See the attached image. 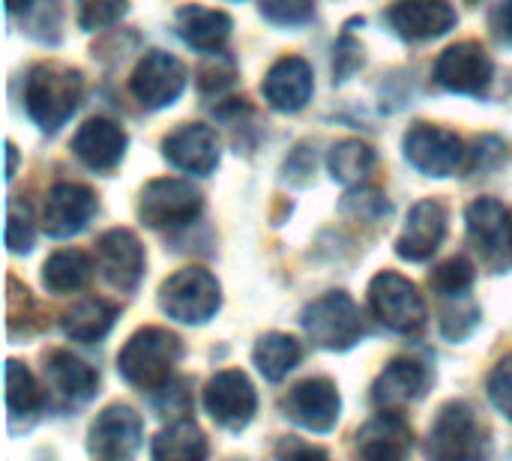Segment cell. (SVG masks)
Instances as JSON below:
<instances>
[{
	"mask_svg": "<svg viewBox=\"0 0 512 461\" xmlns=\"http://www.w3.org/2000/svg\"><path fill=\"white\" fill-rule=\"evenodd\" d=\"M84 93V78L78 69L60 63H39L30 69L24 84L27 117L42 132H57L78 108Z\"/></svg>",
	"mask_w": 512,
	"mask_h": 461,
	"instance_id": "6da1fadb",
	"label": "cell"
},
{
	"mask_svg": "<svg viewBox=\"0 0 512 461\" xmlns=\"http://www.w3.org/2000/svg\"><path fill=\"white\" fill-rule=\"evenodd\" d=\"M183 357L180 339L165 327L138 330L117 357V372L138 390H162L171 381L174 366Z\"/></svg>",
	"mask_w": 512,
	"mask_h": 461,
	"instance_id": "7a4b0ae2",
	"label": "cell"
},
{
	"mask_svg": "<svg viewBox=\"0 0 512 461\" xmlns=\"http://www.w3.org/2000/svg\"><path fill=\"white\" fill-rule=\"evenodd\" d=\"M222 306V288L204 267H183L159 288V309L180 324H204Z\"/></svg>",
	"mask_w": 512,
	"mask_h": 461,
	"instance_id": "3957f363",
	"label": "cell"
},
{
	"mask_svg": "<svg viewBox=\"0 0 512 461\" xmlns=\"http://www.w3.org/2000/svg\"><path fill=\"white\" fill-rule=\"evenodd\" d=\"M306 336L324 351H351L363 339V318L345 291H330L303 309Z\"/></svg>",
	"mask_w": 512,
	"mask_h": 461,
	"instance_id": "277c9868",
	"label": "cell"
},
{
	"mask_svg": "<svg viewBox=\"0 0 512 461\" xmlns=\"http://www.w3.org/2000/svg\"><path fill=\"white\" fill-rule=\"evenodd\" d=\"M468 240L492 273L512 270V213L495 198H477L465 210Z\"/></svg>",
	"mask_w": 512,
	"mask_h": 461,
	"instance_id": "5b68a950",
	"label": "cell"
},
{
	"mask_svg": "<svg viewBox=\"0 0 512 461\" xmlns=\"http://www.w3.org/2000/svg\"><path fill=\"white\" fill-rule=\"evenodd\" d=\"M204 210L201 192L189 180L159 177L141 189L138 216L147 228H183L195 222Z\"/></svg>",
	"mask_w": 512,
	"mask_h": 461,
	"instance_id": "8992f818",
	"label": "cell"
},
{
	"mask_svg": "<svg viewBox=\"0 0 512 461\" xmlns=\"http://www.w3.org/2000/svg\"><path fill=\"white\" fill-rule=\"evenodd\" d=\"M432 459H480L486 453V432L468 402H447L432 429L426 444Z\"/></svg>",
	"mask_w": 512,
	"mask_h": 461,
	"instance_id": "52a82bcc",
	"label": "cell"
},
{
	"mask_svg": "<svg viewBox=\"0 0 512 461\" xmlns=\"http://www.w3.org/2000/svg\"><path fill=\"white\" fill-rule=\"evenodd\" d=\"M369 306L375 318L396 333H417L426 324V303L417 285L393 270H381L369 282Z\"/></svg>",
	"mask_w": 512,
	"mask_h": 461,
	"instance_id": "ba28073f",
	"label": "cell"
},
{
	"mask_svg": "<svg viewBox=\"0 0 512 461\" xmlns=\"http://www.w3.org/2000/svg\"><path fill=\"white\" fill-rule=\"evenodd\" d=\"M465 141L441 126L417 123L405 135V159L426 177H453L465 165Z\"/></svg>",
	"mask_w": 512,
	"mask_h": 461,
	"instance_id": "9c48e42d",
	"label": "cell"
},
{
	"mask_svg": "<svg viewBox=\"0 0 512 461\" xmlns=\"http://www.w3.org/2000/svg\"><path fill=\"white\" fill-rule=\"evenodd\" d=\"M204 408L216 426L228 432H243L258 411V393L240 369H225L210 378L204 390Z\"/></svg>",
	"mask_w": 512,
	"mask_h": 461,
	"instance_id": "30bf717a",
	"label": "cell"
},
{
	"mask_svg": "<svg viewBox=\"0 0 512 461\" xmlns=\"http://www.w3.org/2000/svg\"><path fill=\"white\" fill-rule=\"evenodd\" d=\"M183 87H186V66L168 51H147L129 78L132 96L138 99L141 108L150 111L174 105Z\"/></svg>",
	"mask_w": 512,
	"mask_h": 461,
	"instance_id": "8fae6325",
	"label": "cell"
},
{
	"mask_svg": "<svg viewBox=\"0 0 512 461\" xmlns=\"http://www.w3.org/2000/svg\"><path fill=\"white\" fill-rule=\"evenodd\" d=\"M282 411L300 429L315 432V435H327L339 423L342 399H339V390L330 378H309V381H300L282 399Z\"/></svg>",
	"mask_w": 512,
	"mask_h": 461,
	"instance_id": "7c38bea8",
	"label": "cell"
},
{
	"mask_svg": "<svg viewBox=\"0 0 512 461\" xmlns=\"http://www.w3.org/2000/svg\"><path fill=\"white\" fill-rule=\"evenodd\" d=\"M492 57L480 42H456L435 60V81L462 96H480L492 84Z\"/></svg>",
	"mask_w": 512,
	"mask_h": 461,
	"instance_id": "4fadbf2b",
	"label": "cell"
},
{
	"mask_svg": "<svg viewBox=\"0 0 512 461\" xmlns=\"http://www.w3.org/2000/svg\"><path fill=\"white\" fill-rule=\"evenodd\" d=\"M96 264L105 282L123 294L135 291L144 276V246L129 228H111L96 240Z\"/></svg>",
	"mask_w": 512,
	"mask_h": 461,
	"instance_id": "5bb4252c",
	"label": "cell"
},
{
	"mask_svg": "<svg viewBox=\"0 0 512 461\" xmlns=\"http://www.w3.org/2000/svg\"><path fill=\"white\" fill-rule=\"evenodd\" d=\"M99 210L96 192L81 183H57L51 186L42 207V228L48 237H72L81 234Z\"/></svg>",
	"mask_w": 512,
	"mask_h": 461,
	"instance_id": "9a60e30c",
	"label": "cell"
},
{
	"mask_svg": "<svg viewBox=\"0 0 512 461\" xmlns=\"http://www.w3.org/2000/svg\"><path fill=\"white\" fill-rule=\"evenodd\" d=\"M141 438H144L141 417L126 405H111L93 420L87 435V453L108 461L129 459L141 447Z\"/></svg>",
	"mask_w": 512,
	"mask_h": 461,
	"instance_id": "2e32d148",
	"label": "cell"
},
{
	"mask_svg": "<svg viewBox=\"0 0 512 461\" xmlns=\"http://www.w3.org/2000/svg\"><path fill=\"white\" fill-rule=\"evenodd\" d=\"M390 27L408 42H426L456 27V6L450 0H396L387 9Z\"/></svg>",
	"mask_w": 512,
	"mask_h": 461,
	"instance_id": "e0dca14e",
	"label": "cell"
},
{
	"mask_svg": "<svg viewBox=\"0 0 512 461\" xmlns=\"http://www.w3.org/2000/svg\"><path fill=\"white\" fill-rule=\"evenodd\" d=\"M444 237H447V207L435 198H426L411 207L408 222L396 240V255L414 264L429 261L444 243Z\"/></svg>",
	"mask_w": 512,
	"mask_h": 461,
	"instance_id": "ac0fdd59",
	"label": "cell"
},
{
	"mask_svg": "<svg viewBox=\"0 0 512 461\" xmlns=\"http://www.w3.org/2000/svg\"><path fill=\"white\" fill-rule=\"evenodd\" d=\"M162 156L186 174H210L219 165V138L204 123H186L162 141Z\"/></svg>",
	"mask_w": 512,
	"mask_h": 461,
	"instance_id": "d6986e66",
	"label": "cell"
},
{
	"mask_svg": "<svg viewBox=\"0 0 512 461\" xmlns=\"http://www.w3.org/2000/svg\"><path fill=\"white\" fill-rule=\"evenodd\" d=\"M261 90H264V99L270 102V108L294 114V111L306 108V102L312 99V90H315L312 66L303 57H282L270 66Z\"/></svg>",
	"mask_w": 512,
	"mask_h": 461,
	"instance_id": "ffe728a7",
	"label": "cell"
},
{
	"mask_svg": "<svg viewBox=\"0 0 512 461\" xmlns=\"http://www.w3.org/2000/svg\"><path fill=\"white\" fill-rule=\"evenodd\" d=\"M129 147V138L126 132L114 123V120H105V117H96V120H87L75 138H72V153L93 171H111L120 165L123 153Z\"/></svg>",
	"mask_w": 512,
	"mask_h": 461,
	"instance_id": "44dd1931",
	"label": "cell"
},
{
	"mask_svg": "<svg viewBox=\"0 0 512 461\" xmlns=\"http://www.w3.org/2000/svg\"><path fill=\"white\" fill-rule=\"evenodd\" d=\"M426 387H429V369L417 360L399 357V360L387 363V369L372 384V402L378 408L393 411V408L423 399Z\"/></svg>",
	"mask_w": 512,
	"mask_h": 461,
	"instance_id": "7402d4cb",
	"label": "cell"
},
{
	"mask_svg": "<svg viewBox=\"0 0 512 461\" xmlns=\"http://www.w3.org/2000/svg\"><path fill=\"white\" fill-rule=\"evenodd\" d=\"M174 27L180 33V39L195 48V51H204V54H216L225 48V42L231 39V30H234V21L228 12L222 9H207L201 3H189L177 12L174 18Z\"/></svg>",
	"mask_w": 512,
	"mask_h": 461,
	"instance_id": "603a6c76",
	"label": "cell"
},
{
	"mask_svg": "<svg viewBox=\"0 0 512 461\" xmlns=\"http://www.w3.org/2000/svg\"><path fill=\"white\" fill-rule=\"evenodd\" d=\"M414 447V432L411 426L387 411V414H378L375 420H369L360 435H357V453L363 459H375V461H396L405 459Z\"/></svg>",
	"mask_w": 512,
	"mask_h": 461,
	"instance_id": "cb8c5ba5",
	"label": "cell"
},
{
	"mask_svg": "<svg viewBox=\"0 0 512 461\" xmlns=\"http://www.w3.org/2000/svg\"><path fill=\"white\" fill-rule=\"evenodd\" d=\"M45 381L54 390V396L66 405L87 402L99 387V375L69 351H51L45 357Z\"/></svg>",
	"mask_w": 512,
	"mask_h": 461,
	"instance_id": "d4e9b609",
	"label": "cell"
},
{
	"mask_svg": "<svg viewBox=\"0 0 512 461\" xmlns=\"http://www.w3.org/2000/svg\"><path fill=\"white\" fill-rule=\"evenodd\" d=\"M6 408H9V429H30L45 408V396L30 375V369L18 360L6 363Z\"/></svg>",
	"mask_w": 512,
	"mask_h": 461,
	"instance_id": "484cf974",
	"label": "cell"
},
{
	"mask_svg": "<svg viewBox=\"0 0 512 461\" xmlns=\"http://www.w3.org/2000/svg\"><path fill=\"white\" fill-rule=\"evenodd\" d=\"M114 321H117L114 303H108L102 297H87V300H78L72 309L63 312L60 330L72 342H99L111 333Z\"/></svg>",
	"mask_w": 512,
	"mask_h": 461,
	"instance_id": "4316f807",
	"label": "cell"
},
{
	"mask_svg": "<svg viewBox=\"0 0 512 461\" xmlns=\"http://www.w3.org/2000/svg\"><path fill=\"white\" fill-rule=\"evenodd\" d=\"M252 360H255V369L270 384H279L303 360V345L288 333H267V336L258 339V345L252 351Z\"/></svg>",
	"mask_w": 512,
	"mask_h": 461,
	"instance_id": "83f0119b",
	"label": "cell"
},
{
	"mask_svg": "<svg viewBox=\"0 0 512 461\" xmlns=\"http://www.w3.org/2000/svg\"><path fill=\"white\" fill-rule=\"evenodd\" d=\"M93 276V261L81 249H60L42 267V285L51 294H72L81 291Z\"/></svg>",
	"mask_w": 512,
	"mask_h": 461,
	"instance_id": "f1b7e54d",
	"label": "cell"
},
{
	"mask_svg": "<svg viewBox=\"0 0 512 461\" xmlns=\"http://www.w3.org/2000/svg\"><path fill=\"white\" fill-rule=\"evenodd\" d=\"M153 459L159 461H198L207 456V438L192 420H177L153 441Z\"/></svg>",
	"mask_w": 512,
	"mask_h": 461,
	"instance_id": "f546056e",
	"label": "cell"
},
{
	"mask_svg": "<svg viewBox=\"0 0 512 461\" xmlns=\"http://www.w3.org/2000/svg\"><path fill=\"white\" fill-rule=\"evenodd\" d=\"M375 147L372 144H366V141H360V138H345V141H339L333 150H330V159H327V165H330V174H333V180H339V183H360L372 168H375Z\"/></svg>",
	"mask_w": 512,
	"mask_h": 461,
	"instance_id": "4dcf8cb0",
	"label": "cell"
},
{
	"mask_svg": "<svg viewBox=\"0 0 512 461\" xmlns=\"http://www.w3.org/2000/svg\"><path fill=\"white\" fill-rule=\"evenodd\" d=\"M429 285L438 297H465L474 285V264L468 258H450L429 273Z\"/></svg>",
	"mask_w": 512,
	"mask_h": 461,
	"instance_id": "1f68e13d",
	"label": "cell"
},
{
	"mask_svg": "<svg viewBox=\"0 0 512 461\" xmlns=\"http://www.w3.org/2000/svg\"><path fill=\"white\" fill-rule=\"evenodd\" d=\"M33 216L30 207L21 198L9 201V213H6V246L9 252H30L33 249Z\"/></svg>",
	"mask_w": 512,
	"mask_h": 461,
	"instance_id": "d6a6232c",
	"label": "cell"
},
{
	"mask_svg": "<svg viewBox=\"0 0 512 461\" xmlns=\"http://www.w3.org/2000/svg\"><path fill=\"white\" fill-rule=\"evenodd\" d=\"M75 9L81 30H102L129 9V0H75Z\"/></svg>",
	"mask_w": 512,
	"mask_h": 461,
	"instance_id": "836d02e7",
	"label": "cell"
},
{
	"mask_svg": "<svg viewBox=\"0 0 512 461\" xmlns=\"http://www.w3.org/2000/svg\"><path fill=\"white\" fill-rule=\"evenodd\" d=\"M342 213L351 219H360V222H378L390 213V204L378 189H357V192L345 195Z\"/></svg>",
	"mask_w": 512,
	"mask_h": 461,
	"instance_id": "e575fe53",
	"label": "cell"
},
{
	"mask_svg": "<svg viewBox=\"0 0 512 461\" xmlns=\"http://www.w3.org/2000/svg\"><path fill=\"white\" fill-rule=\"evenodd\" d=\"M315 0H261V15L279 27H300L312 18Z\"/></svg>",
	"mask_w": 512,
	"mask_h": 461,
	"instance_id": "d590c367",
	"label": "cell"
},
{
	"mask_svg": "<svg viewBox=\"0 0 512 461\" xmlns=\"http://www.w3.org/2000/svg\"><path fill=\"white\" fill-rule=\"evenodd\" d=\"M477 327H480V309H477L474 303H456L453 309H444L441 333H444L450 342L468 339Z\"/></svg>",
	"mask_w": 512,
	"mask_h": 461,
	"instance_id": "8d00e7d4",
	"label": "cell"
},
{
	"mask_svg": "<svg viewBox=\"0 0 512 461\" xmlns=\"http://www.w3.org/2000/svg\"><path fill=\"white\" fill-rule=\"evenodd\" d=\"M237 81V69L228 57H222L219 51L198 69V90L201 93H222Z\"/></svg>",
	"mask_w": 512,
	"mask_h": 461,
	"instance_id": "74e56055",
	"label": "cell"
},
{
	"mask_svg": "<svg viewBox=\"0 0 512 461\" xmlns=\"http://www.w3.org/2000/svg\"><path fill=\"white\" fill-rule=\"evenodd\" d=\"M486 390H489L492 405H495V408L512 423V354H507V357L492 369Z\"/></svg>",
	"mask_w": 512,
	"mask_h": 461,
	"instance_id": "f35d334b",
	"label": "cell"
},
{
	"mask_svg": "<svg viewBox=\"0 0 512 461\" xmlns=\"http://www.w3.org/2000/svg\"><path fill=\"white\" fill-rule=\"evenodd\" d=\"M360 66H363V48H360V42H354L351 36H342L339 45H336V78L345 81Z\"/></svg>",
	"mask_w": 512,
	"mask_h": 461,
	"instance_id": "ab89813d",
	"label": "cell"
},
{
	"mask_svg": "<svg viewBox=\"0 0 512 461\" xmlns=\"http://www.w3.org/2000/svg\"><path fill=\"white\" fill-rule=\"evenodd\" d=\"M162 390H165V399H156V408H159L162 414H186V411H189L192 399H189V393H186V381H180V384H171V381H168Z\"/></svg>",
	"mask_w": 512,
	"mask_h": 461,
	"instance_id": "60d3db41",
	"label": "cell"
},
{
	"mask_svg": "<svg viewBox=\"0 0 512 461\" xmlns=\"http://www.w3.org/2000/svg\"><path fill=\"white\" fill-rule=\"evenodd\" d=\"M489 27H492V33H495L504 45H512V0H501V3L492 9Z\"/></svg>",
	"mask_w": 512,
	"mask_h": 461,
	"instance_id": "b9f144b4",
	"label": "cell"
},
{
	"mask_svg": "<svg viewBox=\"0 0 512 461\" xmlns=\"http://www.w3.org/2000/svg\"><path fill=\"white\" fill-rule=\"evenodd\" d=\"M276 453H279V456H327L324 450H315V447H300V444H291V441L279 444V447H276Z\"/></svg>",
	"mask_w": 512,
	"mask_h": 461,
	"instance_id": "7bdbcfd3",
	"label": "cell"
},
{
	"mask_svg": "<svg viewBox=\"0 0 512 461\" xmlns=\"http://www.w3.org/2000/svg\"><path fill=\"white\" fill-rule=\"evenodd\" d=\"M33 0H6V12L9 15H18V12H27Z\"/></svg>",
	"mask_w": 512,
	"mask_h": 461,
	"instance_id": "ee69618b",
	"label": "cell"
},
{
	"mask_svg": "<svg viewBox=\"0 0 512 461\" xmlns=\"http://www.w3.org/2000/svg\"><path fill=\"white\" fill-rule=\"evenodd\" d=\"M6 150H9V168H6V177H12V174H15V144L9 141V144H6Z\"/></svg>",
	"mask_w": 512,
	"mask_h": 461,
	"instance_id": "f6af8a7d",
	"label": "cell"
},
{
	"mask_svg": "<svg viewBox=\"0 0 512 461\" xmlns=\"http://www.w3.org/2000/svg\"><path fill=\"white\" fill-rule=\"evenodd\" d=\"M468 3H477V0H468Z\"/></svg>",
	"mask_w": 512,
	"mask_h": 461,
	"instance_id": "bcb514c9",
	"label": "cell"
}]
</instances>
